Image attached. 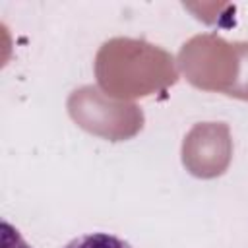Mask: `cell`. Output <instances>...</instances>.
I'll use <instances>...</instances> for the list:
<instances>
[{
    "label": "cell",
    "instance_id": "7a4b0ae2",
    "mask_svg": "<svg viewBox=\"0 0 248 248\" xmlns=\"http://www.w3.org/2000/svg\"><path fill=\"white\" fill-rule=\"evenodd\" d=\"M2 248H31V246L8 221H2Z\"/></svg>",
    "mask_w": 248,
    "mask_h": 248
},
{
    "label": "cell",
    "instance_id": "6da1fadb",
    "mask_svg": "<svg viewBox=\"0 0 248 248\" xmlns=\"http://www.w3.org/2000/svg\"><path fill=\"white\" fill-rule=\"evenodd\" d=\"M64 248H132L126 240L108 232H87L70 240Z\"/></svg>",
    "mask_w": 248,
    "mask_h": 248
}]
</instances>
